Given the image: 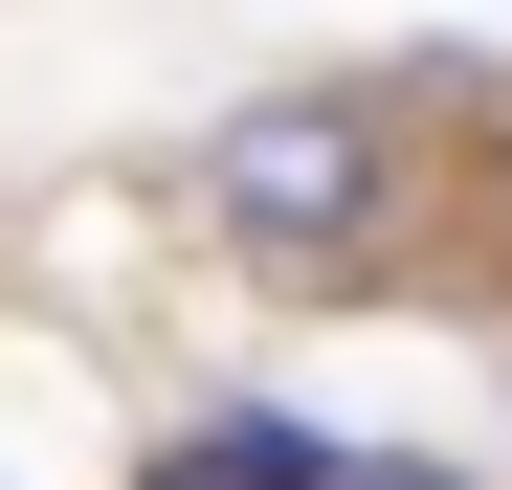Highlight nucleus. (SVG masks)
I'll return each mask as SVG.
<instances>
[{
    "label": "nucleus",
    "mask_w": 512,
    "mask_h": 490,
    "mask_svg": "<svg viewBox=\"0 0 512 490\" xmlns=\"http://www.w3.org/2000/svg\"><path fill=\"white\" fill-rule=\"evenodd\" d=\"M223 201H245V223H357L379 156H357V112H245V134H223Z\"/></svg>",
    "instance_id": "nucleus-1"
},
{
    "label": "nucleus",
    "mask_w": 512,
    "mask_h": 490,
    "mask_svg": "<svg viewBox=\"0 0 512 490\" xmlns=\"http://www.w3.org/2000/svg\"><path fill=\"white\" fill-rule=\"evenodd\" d=\"M156 490H312V424H201V446H156Z\"/></svg>",
    "instance_id": "nucleus-2"
}]
</instances>
